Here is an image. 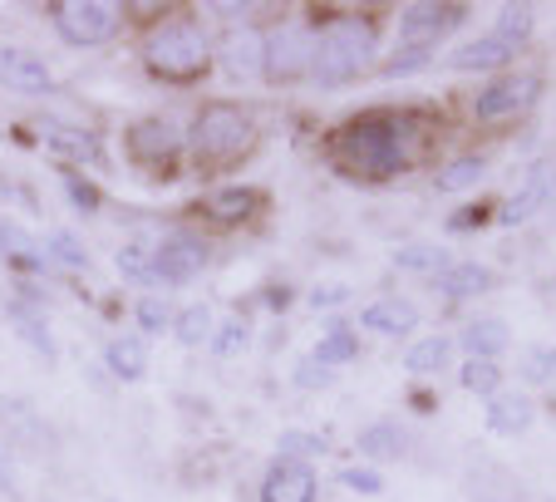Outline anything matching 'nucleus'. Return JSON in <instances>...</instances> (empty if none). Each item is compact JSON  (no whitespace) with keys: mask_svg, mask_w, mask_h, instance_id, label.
Here are the masks:
<instances>
[{"mask_svg":"<svg viewBox=\"0 0 556 502\" xmlns=\"http://www.w3.org/2000/svg\"><path fill=\"white\" fill-rule=\"evenodd\" d=\"M429 114L409 104H369L355 114L326 124L320 134V158L336 178L355 183V188H384L400 183L404 173L429 158Z\"/></svg>","mask_w":556,"mask_h":502,"instance_id":"f257e3e1","label":"nucleus"},{"mask_svg":"<svg viewBox=\"0 0 556 502\" xmlns=\"http://www.w3.org/2000/svg\"><path fill=\"white\" fill-rule=\"evenodd\" d=\"M128 40L138 74L157 89L192 95L217 79V30L202 21L198 5H157L148 15L128 11Z\"/></svg>","mask_w":556,"mask_h":502,"instance_id":"f03ea898","label":"nucleus"},{"mask_svg":"<svg viewBox=\"0 0 556 502\" xmlns=\"http://www.w3.org/2000/svg\"><path fill=\"white\" fill-rule=\"evenodd\" d=\"M266 143V114L242 95H207L192 104L188 114V178L212 188V183H231V173H242L256 163Z\"/></svg>","mask_w":556,"mask_h":502,"instance_id":"7ed1b4c3","label":"nucleus"},{"mask_svg":"<svg viewBox=\"0 0 556 502\" xmlns=\"http://www.w3.org/2000/svg\"><path fill=\"white\" fill-rule=\"evenodd\" d=\"M315 25V95H336L350 84H365L384 60V15L375 5H305Z\"/></svg>","mask_w":556,"mask_h":502,"instance_id":"20e7f679","label":"nucleus"},{"mask_svg":"<svg viewBox=\"0 0 556 502\" xmlns=\"http://www.w3.org/2000/svg\"><path fill=\"white\" fill-rule=\"evenodd\" d=\"M118 158L148 183L188 178V118L178 114H134L118 128Z\"/></svg>","mask_w":556,"mask_h":502,"instance_id":"39448f33","label":"nucleus"},{"mask_svg":"<svg viewBox=\"0 0 556 502\" xmlns=\"http://www.w3.org/2000/svg\"><path fill=\"white\" fill-rule=\"evenodd\" d=\"M276 198L271 188H262V183H212V188L192 192L188 202H182L178 222H188V227L207 231L212 241L217 237H237V231H256L266 217H271Z\"/></svg>","mask_w":556,"mask_h":502,"instance_id":"423d86ee","label":"nucleus"},{"mask_svg":"<svg viewBox=\"0 0 556 502\" xmlns=\"http://www.w3.org/2000/svg\"><path fill=\"white\" fill-rule=\"evenodd\" d=\"M315 64V25L305 11L276 5V15L262 25V89L266 95H291L311 84Z\"/></svg>","mask_w":556,"mask_h":502,"instance_id":"0eeeda50","label":"nucleus"},{"mask_svg":"<svg viewBox=\"0 0 556 502\" xmlns=\"http://www.w3.org/2000/svg\"><path fill=\"white\" fill-rule=\"evenodd\" d=\"M45 25L64 50H109L114 40L128 35V5L118 0H50L45 5Z\"/></svg>","mask_w":556,"mask_h":502,"instance_id":"6e6552de","label":"nucleus"},{"mask_svg":"<svg viewBox=\"0 0 556 502\" xmlns=\"http://www.w3.org/2000/svg\"><path fill=\"white\" fill-rule=\"evenodd\" d=\"M153 256H157V276H163V291H188L192 281L212 272L217 262V241L207 231L188 227V222H173V227L153 231Z\"/></svg>","mask_w":556,"mask_h":502,"instance_id":"1a4fd4ad","label":"nucleus"},{"mask_svg":"<svg viewBox=\"0 0 556 502\" xmlns=\"http://www.w3.org/2000/svg\"><path fill=\"white\" fill-rule=\"evenodd\" d=\"M30 128H35V138H40V148L50 153L54 167H85V173H99V167L109 163L104 128L85 124V118L30 114Z\"/></svg>","mask_w":556,"mask_h":502,"instance_id":"9d476101","label":"nucleus"},{"mask_svg":"<svg viewBox=\"0 0 556 502\" xmlns=\"http://www.w3.org/2000/svg\"><path fill=\"white\" fill-rule=\"evenodd\" d=\"M542 95H546L542 70H507V74H493V79L468 99V114L483 128L517 124V118H527L536 104H542Z\"/></svg>","mask_w":556,"mask_h":502,"instance_id":"9b49d317","label":"nucleus"},{"mask_svg":"<svg viewBox=\"0 0 556 502\" xmlns=\"http://www.w3.org/2000/svg\"><path fill=\"white\" fill-rule=\"evenodd\" d=\"M0 89L15 99H30V104H50V99L70 95V84L60 79V70L40 50L15 45V40H0Z\"/></svg>","mask_w":556,"mask_h":502,"instance_id":"f8f14e48","label":"nucleus"},{"mask_svg":"<svg viewBox=\"0 0 556 502\" xmlns=\"http://www.w3.org/2000/svg\"><path fill=\"white\" fill-rule=\"evenodd\" d=\"M468 21H472V11L458 5V0H409V5L394 15V40L439 50V45L448 40V35H458Z\"/></svg>","mask_w":556,"mask_h":502,"instance_id":"ddd939ff","label":"nucleus"},{"mask_svg":"<svg viewBox=\"0 0 556 502\" xmlns=\"http://www.w3.org/2000/svg\"><path fill=\"white\" fill-rule=\"evenodd\" d=\"M556 202V158H536L513 192L497 202V227H527Z\"/></svg>","mask_w":556,"mask_h":502,"instance_id":"4468645a","label":"nucleus"},{"mask_svg":"<svg viewBox=\"0 0 556 502\" xmlns=\"http://www.w3.org/2000/svg\"><path fill=\"white\" fill-rule=\"evenodd\" d=\"M256 502H320V463L271 453L256 473Z\"/></svg>","mask_w":556,"mask_h":502,"instance_id":"2eb2a0df","label":"nucleus"},{"mask_svg":"<svg viewBox=\"0 0 556 502\" xmlns=\"http://www.w3.org/2000/svg\"><path fill=\"white\" fill-rule=\"evenodd\" d=\"M355 325H359V335H375V340H419L424 305L414 301V296L384 291V296H375V301L359 305Z\"/></svg>","mask_w":556,"mask_h":502,"instance_id":"dca6fc26","label":"nucleus"},{"mask_svg":"<svg viewBox=\"0 0 556 502\" xmlns=\"http://www.w3.org/2000/svg\"><path fill=\"white\" fill-rule=\"evenodd\" d=\"M217 79L227 89H262V25L217 35Z\"/></svg>","mask_w":556,"mask_h":502,"instance_id":"f3484780","label":"nucleus"},{"mask_svg":"<svg viewBox=\"0 0 556 502\" xmlns=\"http://www.w3.org/2000/svg\"><path fill=\"white\" fill-rule=\"evenodd\" d=\"M517 60H522V50L517 45H507V40H497L493 30H483V35H468V40H458L448 54H443V64H448L453 74H507V70H517Z\"/></svg>","mask_w":556,"mask_h":502,"instance_id":"a211bd4d","label":"nucleus"},{"mask_svg":"<svg viewBox=\"0 0 556 502\" xmlns=\"http://www.w3.org/2000/svg\"><path fill=\"white\" fill-rule=\"evenodd\" d=\"M311 355L320 360L326 369H350V365H359L365 360V335H359V325H355V315H320V335H315V346H311Z\"/></svg>","mask_w":556,"mask_h":502,"instance_id":"6ab92c4d","label":"nucleus"},{"mask_svg":"<svg viewBox=\"0 0 556 502\" xmlns=\"http://www.w3.org/2000/svg\"><path fill=\"white\" fill-rule=\"evenodd\" d=\"M114 272H118V281H124L134 296L163 291L157 256H153V231H128V237L118 241V247H114ZM163 296H168V291H163Z\"/></svg>","mask_w":556,"mask_h":502,"instance_id":"aec40b11","label":"nucleus"},{"mask_svg":"<svg viewBox=\"0 0 556 502\" xmlns=\"http://www.w3.org/2000/svg\"><path fill=\"white\" fill-rule=\"evenodd\" d=\"M99 365H104V375L118 379V385H143L148 369H153V346L134 330H118L99 346Z\"/></svg>","mask_w":556,"mask_h":502,"instance_id":"412c9836","label":"nucleus"},{"mask_svg":"<svg viewBox=\"0 0 556 502\" xmlns=\"http://www.w3.org/2000/svg\"><path fill=\"white\" fill-rule=\"evenodd\" d=\"M40 247H45V262H50L54 281H60V276H74V281H85V276L99 272V256H94V247H89L85 231L50 227V231L40 237Z\"/></svg>","mask_w":556,"mask_h":502,"instance_id":"4be33fe9","label":"nucleus"},{"mask_svg":"<svg viewBox=\"0 0 556 502\" xmlns=\"http://www.w3.org/2000/svg\"><path fill=\"white\" fill-rule=\"evenodd\" d=\"M453 346L463 360H497L503 365V355L513 350V325L503 315H468L453 335Z\"/></svg>","mask_w":556,"mask_h":502,"instance_id":"5701e85b","label":"nucleus"},{"mask_svg":"<svg viewBox=\"0 0 556 502\" xmlns=\"http://www.w3.org/2000/svg\"><path fill=\"white\" fill-rule=\"evenodd\" d=\"M355 449L365 453L375 468H384V463H404L414 453V434L404 418H369L365 429L355 434Z\"/></svg>","mask_w":556,"mask_h":502,"instance_id":"b1692460","label":"nucleus"},{"mask_svg":"<svg viewBox=\"0 0 556 502\" xmlns=\"http://www.w3.org/2000/svg\"><path fill=\"white\" fill-rule=\"evenodd\" d=\"M453 247L448 241H400L394 247V256H389V266L400 276H414V281H439V276H448L453 272Z\"/></svg>","mask_w":556,"mask_h":502,"instance_id":"393cba45","label":"nucleus"},{"mask_svg":"<svg viewBox=\"0 0 556 502\" xmlns=\"http://www.w3.org/2000/svg\"><path fill=\"white\" fill-rule=\"evenodd\" d=\"M536 424V399L527 389H503L483 404V429L497 434V439H522Z\"/></svg>","mask_w":556,"mask_h":502,"instance_id":"a878e982","label":"nucleus"},{"mask_svg":"<svg viewBox=\"0 0 556 502\" xmlns=\"http://www.w3.org/2000/svg\"><path fill=\"white\" fill-rule=\"evenodd\" d=\"M493 173V158L483 153V148H468V153H448L439 167H433V192H443V198H463V192H472L478 183Z\"/></svg>","mask_w":556,"mask_h":502,"instance_id":"bb28decb","label":"nucleus"},{"mask_svg":"<svg viewBox=\"0 0 556 502\" xmlns=\"http://www.w3.org/2000/svg\"><path fill=\"white\" fill-rule=\"evenodd\" d=\"M5 321H11V330L21 335V346H30L35 355L45 360V365H54L60 360V340H54V325H50V315L45 311H35V305H25V301H15V296H5Z\"/></svg>","mask_w":556,"mask_h":502,"instance_id":"cd10ccee","label":"nucleus"},{"mask_svg":"<svg viewBox=\"0 0 556 502\" xmlns=\"http://www.w3.org/2000/svg\"><path fill=\"white\" fill-rule=\"evenodd\" d=\"M0 424H5V434L30 453H54V443H60L54 429L40 418V409H30L25 399H0Z\"/></svg>","mask_w":556,"mask_h":502,"instance_id":"c85d7f7f","label":"nucleus"},{"mask_svg":"<svg viewBox=\"0 0 556 502\" xmlns=\"http://www.w3.org/2000/svg\"><path fill=\"white\" fill-rule=\"evenodd\" d=\"M488 291H497V272L488 262H453V272L433 281V296L448 305H468Z\"/></svg>","mask_w":556,"mask_h":502,"instance_id":"c756f323","label":"nucleus"},{"mask_svg":"<svg viewBox=\"0 0 556 502\" xmlns=\"http://www.w3.org/2000/svg\"><path fill=\"white\" fill-rule=\"evenodd\" d=\"M252 346H256V321H252V311H247V305L217 315V330H212V340H207V355L212 360H222V365H227V360H242Z\"/></svg>","mask_w":556,"mask_h":502,"instance_id":"7c9ffc66","label":"nucleus"},{"mask_svg":"<svg viewBox=\"0 0 556 502\" xmlns=\"http://www.w3.org/2000/svg\"><path fill=\"white\" fill-rule=\"evenodd\" d=\"M173 321H178V301H173V296H163V291L128 296V325H134V335H143L148 346L163 340V335H173Z\"/></svg>","mask_w":556,"mask_h":502,"instance_id":"2f4dec72","label":"nucleus"},{"mask_svg":"<svg viewBox=\"0 0 556 502\" xmlns=\"http://www.w3.org/2000/svg\"><path fill=\"white\" fill-rule=\"evenodd\" d=\"M453 355H458L453 335H419V340H409V350H404V375L409 379H439V375H448Z\"/></svg>","mask_w":556,"mask_h":502,"instance_id":"473e14b6","label":"nucleus"},{"mask_svg":"<svg viewBox=\"0 0 556 502\" xmlns=\"http://www.w3.org/2000/svg\"><path fill=\"white\" fill-rule=\"evenodd\" d=\"M54 173H60V192H64V202H70V212H79V217H104L109 192L94 173H85V167H54Z\"/></svg>","mask_w":556,"mask_h":502,"instance_id":"72a5a7b5","label":"nucleus"},{"mask_svg":"<svg viewBox=\"0 0 556 502\" xmlns=\"http://www.w3.org/2000/svg\"><path fill=\"white\" fill-rule=\"evenodd\" d=\"M212 330H217V311H212L207 301H182V305H178V321H173V335H168V340H178L182 350H207Z\"/></svg>","mask_w":556,"mask_h":502,"instance_id":"f704fd0d","label":"nucleus"},{"mask_svg":"<svg viewBox=\"0 0 556 502\" xmlns=\"http://www.w3.org/2000/svg\"><path fill=\"white\" fill-rule=\"evenodd\" d=\"M276 453H281V459H301V463H320L336 453V439H330L326 429H301V424H291V429L276 434Z\"/></svg>","mask_w":556,"mask_h":502,"instance_id":"c9c22d12","label":"nucleus"},{"mask_svg":"<svg viewBox=\"0 0 556 502\" xmlns=\"http://www.w3.org/2000/svg\"><path fill=\"white\" fill-rule=\"evenodd\" d=\"M493 35L507 40V45H517V50L527 54V45H532V35H536V11L527 5V0H503V5L493 11Z\"/></svg>","mask_w":556,"mask_h":502,"instance_id":"e433bc0d","label":"nucleus"},{"mask_svg":"<svg viewBox=\"0 0 556 502\" xmlns=\"http://www.w3.org/2000/svg\"><path fill=\"white\" fill-rule=\"evenodd\" d=\"M439 60V50H429V45H389L384 60H379L375 79H414V74H424L429 64Z\"/></svg>","mask_w":556,"mask_h":502,"instance_id":"4c0bfd02","label":"nucleus"},{"mask_svg":"<svg viewBox=\"0 0 556 502\" xmlns=\"http://www.w3.org/2000/svg\"><path fill=\"white\" fill-rule=\"evenodd\" d=\"M458 389L488 404L493 394H503L507 389V369L497 365V360H463L458 365Z\"/></svg>","mask_w":556,"mask_h":502,"instance_id":"58836bf2","label":"nucleus"},{"mask_svg":"<svg viewBox=\"0 0 556 502\" xmlns=\"http://www.w3.org/2000/svg\"><path fill=\"white\" fill-rule=\"evenodd\" d=\"M483 227H497V202H488V198H472L443 217L448 237H472V231H483Z\"/></svg>","mask_w":556,"mask_h":502,"instance_id":"ea45409f","label":"nucleus"},{"mask_svg":"<svg viewBox=\"0 0 556 502\" xmlns=\"http://www.w3.org/2000/svg\"><path fill=\"white\" fill-rule=\"evenodd\" d=\"M517 379H522V389L556 385V346H527L517 355Z\"/></svg>","mask_w":556,"mask_h":502,"instance_id":"a19ab883","label":"nucleus"},{"mask_svg":"<svg viewBox=\"0 0 556 502\" xmlns=\"http://www.w3.org/2000/svg\"><path fill=\"white\" fill-rule=\"evenodd\" d=\"M286 379H291L295 394H320V389H330L340 375H336V369H326L320 360L311 355V350H305V355H295V360H291V375H286Z\"/></svg>","mask_w":556,"mask_h":502,"instance_id":"79ce46f5","label":"nucleus"},{"mask_svg":"<svg viewBox=\"0 0 556 502\" xmlns=\"http://www.w3.org/2000/svg\"><path fill=\"white\" fill-rule=\"evenodd\" d=\"M350 301H355V291H350L345 281H320V286H311V291H301V305L315 315H340Z\"/></svg>","mask_w":556,"mask_h":502,"instance_id":"37998d69","label":"nucleus"},{"mask_svg":"<svg viewBox=\"0 0 556 502\" xmlns=\"http://www.w3.org/2000/svg\"><path fill=\"white\" fill-rule=\"evenodd\" d=\"M336 482L345 492H355V498H379V492H384V473H379L375 463H340Z\"/></svg>","mask_w":556,"mask_h":502,"instance_id":"c03bdc74","label":"nucleus"},{"mask_svg":"<svg viewBox=\"0 0 556 502\" xmlns=\"http://www.w3.org/2000/svg\"><path fill=\"white\" fill-rule=\"evenodd\" d=\"M256 301H262V311L271 315V321H286V315L295 311V301H301V286H291V281H266L262 291H256Z\"/></svg>","mask_w":556,"mask_h":502,"instance_id":"a18cd8bd","label":"nucleus"},{"mask_svg":"<svg viewBox=\"0 0 556 502\" xmlns=\"http://www.w3.org/2000/svg\"><path fill=\"white\" fill-rule=\"evenodd\" d=\"M0 492L11 502H21V473H15V459H11V449L0 443Z\"/></svg>","mask_w":556,"mask_h":502,"instance_id":"49530a36","label":"nucleus"},{"mask_svg":"<svg viewBox=\"0 0 556 502\" xmlns=\"http://www.w3.org/2000/svg\"><path fill=\"white\" fill-rule=\"evenodd\" d=\"M409 404H414V409H424V414H433V409H439V399H433V389H429V385H414V389H409Z\"/></svg>","mask_w":556,"mask_h":502,"instance_id":"de8ad7c7","label":"nucleus"},{"mask_svg":"<svg viewBox=\"0 0 556 502\" xmlns=\"http://www.w3.org/2000/svg\"><path fill=\"white\" fill-rule=\"evenodd\" d=\"M478 502H522V498H497V492H488L483 498V492H478Z\"/></svg>","mask_w":556,"mask_h":502,"instance_id":"09e8293b","label":"nucleus"},{"mask_svg":"<svg viewBox=\"0 0 556 502\" xmlns=\"http://www.w3.org/2000/svg\"><path fill=\"white\" fill-rule=\"evenodd\" d=\"M109 502H118V498H109Z\"/></svg>","mask_w":556,"mask_h":502,"instance_id":"8fccbe9b","label":"nucleus"}]
</instances>
